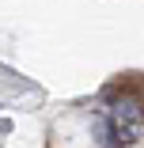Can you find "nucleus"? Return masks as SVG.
Listing matches in <instances>:
<instances>
[{
  "mask_svg": "<svg viewBox=\"0 0 144 148\" xmlns=\"http://www.w3.org/2000/svg\"><path fill=\"white\" fill-rule=\"evenodd\" d=\"M110 118H114V129H118L121 140H136V133H140V106L133 99H118Z\"/></svg>",
  "mask_w": 144,
  "mask_h": 148,
  "instance_id": "1",
  "label": "nucleus"
},
{
  "mask_svg": "<svg viewBox=\"0 0 144 148\" xmlns=\"http://www.w3.org/2000/svg\"><path fill=\"white\" fill-rule=\"evenodd\" d=\"M91 129H95L99 148H118V129H114V122H106V118H91Z\"/></svg>",
  "mask_w": 144,
  "mask_h": 148,
  "instance_id": "2",
  "label": "nucleus"
}]
</instances>
